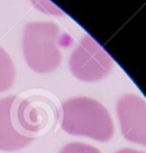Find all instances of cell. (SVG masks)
<instances>
[{"instance_id":"obj_1","label":"cell","mask_w":146,"mask_h":153,"mask_svg":"<svg viewBox=\"0 0 146 153\" xmlns=\"http://www.w3.org/2000/svg\"><path fill=\"white\" fill-rule=\"evenodd\" d=\"M62 129L71 135L87 136L96 141H109L114 135L112 122L99 105L68 102L63 105Z\"/></svg>"},{"instance_id":"obj_2","label":"cell","mask_w":146,"mask_h":153,"mask_svg":"<svg viewBox=\"0 0 146 153\" xmlns=\"http://www.w3.org/2000/svg\"><path fill=\"white\" fill-rule=\"evenodd\" d=\"M56 111L51 103L39 97H30L16 100L13 105V120L18 130L32 139L47 130L53 120L55 121Z\"/></svg>"},{"instance_id":"obj_3","label":"cell","mask_w":146,"mask_h":153,"mask_svg":"<svg viewBox=\"0 0 146 153\" xmlns=\"http://www.w3.org/2000/svg\"><path fill=\"white\" fill-rule=\"evenodd\" d=\"M16 97L0 99V151L13 152L29 146L34 139L22 134L13 120V105Z\"/></svg>"},{"instance_id":"obj_4","label":"cell","mask_w":146,"mask_h":153,"mask_svg":"<svg viewBox=\"0 0 146 153\" xmlns=\"http://www.w3.org/2000/svg\"><path fill=\"white\" fill-rule=\"evenodd\" d=\"M118 116L123 136L130 142L146 146V109L139 104H122Z\"/></svg>"},{"instance_id":"obj_5","label":"cell","mask_w":146,"mask_h":153,"mask_svg":"<svg viewBox=\"0 0 146 153\" xmlns=\"http://www.w3.org/2000/svg\"><path fill=\"white\" fill-rule=\"evenodd\" d=\"M14 80V68L8 54L0 47V92L8 90Z\"/></svg>"},{"instance_id":"obj_6","label":"cell","mask_w":146,"mask_h":153,"mask_svg":"<svg viewBox=\"0 0 146 153\" xmlns=\"http://www.w3.org/2000/svg\"><path fill=\"white\" fill-rule=\"evenodd\" d=\"M59 153H101V151L87 143L71 142L63 146Z\"/></svg>"},{"instance_id":"obj_7","label":"cell","mask_w":146,"mask_h":153,"mask_svg":"<svg viewBox=\"0 0 146 153\" xmlns=\"http://www.w3.org/2000/svg\"><path fill=\"white\" fill-rule=\"evenodd\" d=\"M116 153H146V152H141V151H136V149H132V148H122V149L117 151Z\"/></svg>"}]
</instances>
